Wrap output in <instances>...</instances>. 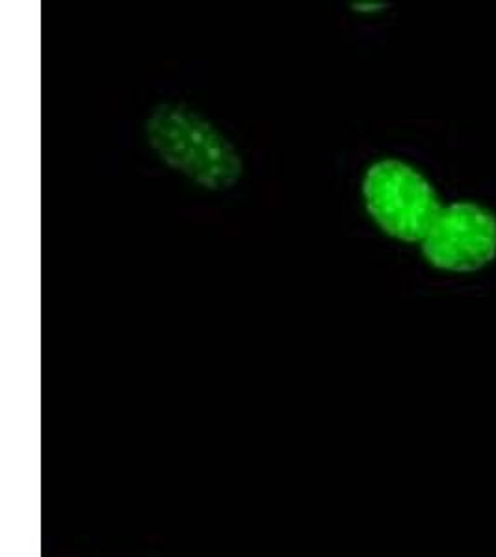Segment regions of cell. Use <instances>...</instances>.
<instances>
[{"mask_svg": "<svg viewBox=\"0 0 496 557\" xmlns=\"http://www.w3.org/2000/svg\"><path fill=\"white\" fill-rule=\"evenodd\" d=\"M144 131L147 144L168 168L204 190H230L243 177V157L230 138L185 104H159Z\"/></svg>", "mask_w": 496, "mask_h": 557, "instance_id": "cell-1", "label": "cell"}, {"mask_svg": "<svg viewBox=\"0 0 496 557\" xmlns=\"http://www.w3.org/2000/svg\"><path fill=\"white\" fill-rule=\"evenodd\" d=\"M363 199L370 218L385 235L409 244H422L443 210L432 183L398 159L370 165L363 178Z\"/></svg>", "mask_w": 496, "mask_h": 557, "instance_id": "cell-2", "label": "cell"}, {"mask_svg": "<svg viewBox=\"0 0 496 557\" xmlns=\"http://www.w3.org/2000/svg\"><path fill=\"white\" fill-rule=\"evenodd\" d=\"M420 247L424 259L437 270L478 272L496 259L495 212L474 201L443 207Z\"/></svg>", "mask_w": 496, "mask_h": 557, "instance_id": "cell-3", "label": "cell"}, {"mask_svg": "<svg viewBox=\"0 0 496 557\" xmlns=\"http://www.w3.org/2000/svg\"><path fill=\"white\" fill-rule=\"evenodd\" d=\"M385 8H388L385 2H357V4H354V10L361 13L382 12Z\"/></svg>", "mask_w": 496, "mask_h": 557, "instance_id": "cell-4", "label": "cell"}]
</instances>
